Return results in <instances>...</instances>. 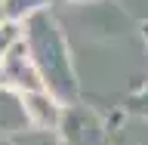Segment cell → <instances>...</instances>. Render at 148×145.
<instances>
[{
    "label": "cell",
    "instance_id": "6da1fadb",
    "mask_svg": "<svg viewBox=\"0 0 148 145\" xmlns=\"http://www.w3.org/2000/svg\"><path fill=\"white\" fill-rule=\"evenodd\" d=\"M22 40L37 65L43 90L53 93L62 105L80 99V77H77L74 53L68 37H65V28L53 16V9L37 12L28 22H22Z\"/></svg>",
    "mask_w": 148,
    "mask_h": 145
},
{
    "label": "cell",
    "instance_id": "7a4b0ae2",
    "mask_svg": "<svg viewBox=\"0 0 148 145\" xmlns=\"http://www.w3.org/2000/svg\"><path fill=\"white\" fill-rule=\"evenodd\" d=\"M56 139L59 145H108V124L90 102L77 99L62 105Z\"/></svg>",
    "mask_w": 148,
    "mask_h": 145
},
{
    "label": "cell",
    "instance_id": "3957f363",
    "mask_svg": "<svg viewBox=\"0 0 148 145\" xmlns=\"http://www.w3.org/2000/svg\"><path fill=\"white\" fill-rule=\"evenodd\" d=\"M0 87H9V90L22 93V96L43 90V80L37 74V65L31 59V53H28L25 40L12 43L3 53V59H0Z\"/></svg>",
    "mask_w": 148,
    "mask_h": 145
},
{
    "label": "cell",
    "instance_id": "277c9868",
    "mask_svg": "<svg viewBox=\"0 0 148 145\" xmlns=\"http://www.w3.org/2000/svg\"><path fill=\"white\" fill-rule=\"evenodd\" d=\"M22 99H25V114H28L31 130H49V133H56L59 118H62V102L46 90L25 93Z\"/></svg>",
    "mask_w": 148,
    "mask_h": 145
},
{
    "label": "cell",
    "instance_id": "5b68a950",
    "mask_svg": "<svg viewBox=\"0 0 148 145\" xmlns=\"http://www.w3.org/2000/svg\"><path fill=\"white\" fill-rule=\"evenodd\" d=\"M25 130H31V124H28V114H25L22 93L0 87V139H12Z\"/></svg>",
    "mask_w": 148,
    "mask_h": 145
},
{
    "label": "cell",
    "instance_id": "8992f818",
    "mask_svg": "<svg viewBox=\"0 0 148 145\" xmlns=\"http://www.w3.org/2000/svg\"><path fill=\"white\" fill-rule=\"evenodd\" d=\"M3 3V12H6V22H28L31 16L37 12H46V9L53 6V0H0Z\"/></svg>",
    "mask_w": 148,
    "mask_h": 145
},
{
    "label": "cell",
    "instance_id": "52a82bcc",
    "mask_svg": "<svg viewBox=\"0 0 148 145\" xmlns=\"http://www.w3.org/2000/svg\"><path fill=\"white\" fill-rule=\"evenodd\" d=\"M120 111H123V114H133V118L148 120V80L142 83V87H136L127 99L120 102Z\"/></svg>",
    "mask_w": 148,
    "mask_h": 145
},
{
    "label": "cell",
    "instance_id": "ba28073f",
    "mask_svg": "<svg viewBox=\"0 0 148 145\" xmlns=\"http://www.w3.org/2000/svg\"><path fill=\"white\" fill-rule=\"evenodd\" d=\"M9 145H59V139L49 130H25L9 139Z\"/></svg>",
    "mask_w": 148,
    "mask_h": 145
},
{
    "label": "cell",
    "instance_id": "9c48e42d",
    "mask_svg": "<svg viewBox=\"0 0 148 145\" xmlns=\"http://www.w3.org/2000/svg\"><path fill=\"white\" fill-rule=\"evenodd\" d=\"M139 34H142V40H145V46H148V22H142V25H139Z\"/></svg>",
    "mask_w": 148,
    "mask_h": 145
},
{
    "label": "cell",
    "instance_id": "30bf717a",
    "mask_svg": "<svg viewBox=\"0 0 148 145\" xmlns=\"http://www.w3.org/2000/svg\"><path fill=\"white\" fill-rule=\"evenodd\" d=\"M65 3H83L86 6V3H99V0H65Z\"/></svg>",
    "mask_w": 148,
    "mask_h": 145
},
{
    "label": "cell",
    "instance_id": "8fae6325",
    "mask_svg": "<svg viewBox=\"0 0 148 145\" xmlns=\"http://www.w3.org/2000/svg\"><path fill=\"white\" fill-rule=\"evenodd\" d=\"M6 22V12H3V3H0V25Z\"/></svg>",
    "mask_w": 148,
    "mask_h": 145
},
{
    "label": "cell",
    "instance_id": "7c38bea8",
    "mask_svg": "<svg viewBox=\"0 0 148 145\" xmlns=\"http://www.w3.org/2000/svg\"><path fill=\"white\" fill-rule=\"evenodd\" d=\"M0 145H9V139H0Z\"/></svg>",
    "mask_w": 148,
    "mask_h": 145
}]
</instances>
